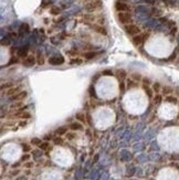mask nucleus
Here are the masks:
<instances>
[{"mask_svg": "<svg viewBox=\"0 0 179 180\" xmlns=\"http://www.w3.org/2000/svg\"><path fill=\"white\" fill-rule=\"evenodd\" d=\"M130 79L133 80V81H135V82L143 81V78H142V75H140L139 73H133V74L130 75Z\"/></svg>", "mask_w": 179, "mask_h": 180, "instance_id": "obj_20", "label": "nucleus"}, {"mask_svg": "<svg viewBox=\"0 0 179 180\" xmlns=\"http://www.w3.org/2000/svg\"><path fill=\"white\" fill-rule=\"evenodd\" d=\"M36 57H33V55H28L26 59H23V65L24 66H27V67H31V66H33V65L36 64Z\"/></svg>", "mask_w": 179, "mask_h": 180, "instance_id": "obj_6", "label": "nucleus"}, {"mask_svg": "<svg viewBox=\"0 0 179 180\" xmlns=\"http://www.w3.org/2000/svg\"><path fill=\"white\" fill-rule=\"evenodd\" d=\"M20 90H21V86H16V87L12 86L11 88H9V90L7 91V95L11 97V96H14V95H16V94L20 93V92H21Z\"/></svg>", "mask_w": 179, "mask_h": 180, "instance_id": "obj_11", "label": "nucleus"}, {"mask_svg": "<svg viewBox=\"0 0 179 180\" xmlns=\"http://www.w3.org/2000/svg\"><path fill=\"white\" fill-rule=\"evenodd\" d=\"M65 135H66V138L70 139V140L74 139V138H76V134H75V133H66Z\"/></svg>", "mask_w": 179, "mask_h": 180, "instance_id": "obj_30", "label": "nucleus"}, {"mask_svg": "<svg viewBox=\"0 0 179 180\" xmlns=\"http://www.w3.org/2000/svg\"><path fill=\"white\" fill-rule=\"evenodd\" d=\"M36 63L39 65H42L44 63V57H43L41 53H39L38 57H36Z\"/></svg>", "mask_w": 179, "mask_h": 180, "instance_id": "obj_25", "label": "nucleus"}, {"mask_svg": "<svg viewBox=\"0 0 179 180\" xmlns=\"http://www.w3.org/2000/svg\"><path fill=\"white\" fill-rule=\"evenodd\" d=\"M31 144L34 145V146H40V145L42 144V142H41L40 138H32L31 139Z\"/></svg>", "mask_w": 179, "mask_h": 180, "instance_id": "obj_28", "label": "nucleus"}, {"mask_svg": "<svg viewBox=\"0 0 179 180\" xmlns=\"http://www.w3.org/2000/svg\"><path fill=\"white\" fill-rule=\"evenodd\" d=\"M102 75H108V76H112V75H113V72H112V70H105V71L102 72Z\"/></svg>", "mask_w": 179, "mask_h": 180, "instance_id": "obj_35", "label": "nucleus"}, {"mask_svg": "<svg viewBox=\"0 0 179 180\" xmlns=\"http://www.w3.org/2000/svg\"><path fill=\"white\" fill-rule=\"evenodd\" d=\"M69 128L71 130H83V126H82V124L81 123H72L69 125Z\"/></svg>", "mask_w": 179, "mask_h": 180, "instance_id": "obj_13", "label": "nucleus"}, {"mask_svg": "<svg viewBox=\"0 0 179 180\" xmlns=\"http://www.w3.org/2000/svg\"><path fill=\"white\" fill-rule=\"evenodd\" d=\"M17 117H19V118H21V119H29L30 117H31V114L29 113V112H19V113H17L16 114Z\"/></svg>", "mask_w": 179, "mask_h": 180, "instance_id": "obj_14", "label": "nucleus"}, {"mask_svg": "<svg viewBox=\"0 0 179 180\" xmlns=\"http://www.w3.org/2000/svg\"><path fill=\"white\" fill-rule=\"evenodd\" d=\"M160 90H161V85H160V83L156 82V83H154V84H153V91H154L156 94H159Z\"/></svg>", "mask_w": 179, "mask_h": 180, "instance_id": "obj_22", "label": "nucleus"}, {"mask_svg": "<svg viewBox=\"0 0 179 180\" xmlns=\"http://www.w3.org/2000/svg\"><path fill=\"white\" fill-rule=\"evenodd\" d=\"M117 20L122 24H130L132 23V16L129 12H118L117 13Z\"/></svg>", "mask_w": 179, "mask_h": 180, "instance_id": "obj_2", "label": "nucleus"}, {"mask_svg": "<svg viewBox=\"0 0 179 180\" xmlns=\"http://www.w3.org/2000/svg\"><path fill=\"white\" fill-rule=\"evenodd\" d=\"M49 63L53 65H59V64H63L64 63V59L63 57H54V58L49 59Z\"/></svg>", "mask_w": 179, "mask_h": 180, "instance_id": "obj_9", "label": "nucleus"}, {"mask_svg": "<svg viewBox=\"0 0 179 180\" xmlns=\"http://www.w3.org/2000/svg\"><path fill=\"white\" fill-rule=\"evenodd\" d=\"M22 149H23L24 152H29V151L31 150V147L28 144H22Z\"/></svg>", "mask_w": 179, "mask_h": 180, "instance_id": "obj_33", "label": "nucleus"}, {"mask_svg": "<svg viewBox=\"0 0 179 180\" xmlns=\"http://www.w3.org/2000/svg\"><path fill=\"white\" fill-rule=\"evenodd\" d=\"M96 55H97V53H96V52H93V51L84 53V58H85V60H92V59H94Z\"/></svg>", "mask_w": 179, "mask_h": 180, "instance_id": "obj_18", "label": "nucleus"}, {"mask_svg": "<svg viewBox=\"0 0 179 180\" xmlns=\"http://www.w3.org/2000/svg\"><path fill=\"white\" fill-rule=\"evenodd\" d=\"M86 123L88 124V125H91L92 126V122H91V117L88 115H86Z\"/></svg>", "mask_w": 179, "mask_h": 180, "instance_id": "obj_38", "label": "nucleus"}, {"mask_svg": "<svg viewBox=\"0 0 179 180\" xmlns=\"http://www.w3.org/2000/svg\"><path fill=\"white\" fill-rule=\"evenodd\" d=\"M124 29L126 31V33L129 34V36H138L139 34V32H140V28L136 26V24H133V23H130V24H126L125 27H124Z\"/></svg>", "mask_w": 179, "mask_h": 180, "instance_id": "obj_3", "label": "nucleus"}, {"mask_svg": "<svg viewBox=\"0 0 179 180\" xmlns=\"http://www.w3.org/2000/svg\"><path fill=\"white\" fill-rule=\"evenodd\" d=\"M53 143L55 145H62L63 144V138H61V136H57L53 138Z\"/></svg>", "mask_w": 179, "mask_h": 180, "instance_id": "obj_26", "label": "nucleus"}, {"mask_svg": "<svg viewBox=\"0 0 179 180\" xmlns=\"http://www.w3.org/2000/svg\"><path fill=\"white\" fill-rule=\"evenodd\" d=\"M68 133V127H59L57 130H55V134L57 136H62Z\"/></svg>", "mask_w": 179, "mask_h": 180, "instance_id": "obj_19", "label": "nucleus"}, {"mask_svg": "<svg viewBox=\"0 0 179 180\" xmlns=\"http://www.w3.org/2000/svg\"><path fill=\"white\" fill-rule=\"evenodd\" d=\"M144 90H145V92H146V94H147V96H148L149 98H151V97H153V93H154V91H153L149 86H144Z\"/></svg>", "mask_w": 179, "mask_h": 180, "instance_id": "obj_24", "label": "nucleus"}, {"mask_svg": "<svg viewBox=\"0 0 179 180\" xmlns=\"http://www.w3.org/2000/svg\"><path fill=\"white\" fill-rule=\"evenodd\" d=\"M29 158H30V156H29V155H24V156H22L21 160H22V161H27Z\"/></svg>", "mask_w": 179, "mask_h": 180, "instance_id": "obj_39", "label": "nucleus"}, {"mask_svg": "<svg viewBox=\"0 0 179 180\" xmlns=\"http://www.w3.org/2000/svg\"><path fill=\"white\" fill-rule=\"evenodd\" d=\"M50 12L52 13V15L57 16V15H59V13L61 12V9H60L59 7H53V8H51Z\"/></svg>", "mask_w": 179, "mask_h": 180, "instance_id": "obj_29", "label": "nucleus"}, {"mask_svg": "<svg viewBox=\"0 0 179 180\" xmlns=\"http://www.w3.org/2000/svg\"><path fill=\"white\" fill-rule=\"evenodd\" d=\"M172 92H174V88L172 86H168V85H165V86L161 88V93L164 94L165 96H169Z\"/></svg>", "mask_w": 179, "mask_h": 180, "instance_id": "obj_15", "label": "nucleus"}, {"mask_svg": "<svg viewBox=\"0 0 179 180\" xmlns=\"http://www.w3.org/2000/svg\"><path fill=\"white\" fill-rule=\"evenodd\" d=\"M27 96H28V93H27L26 91H21L20 93H18V94H16V95H14V96H11V100H12V101L21 102V101H23Z\"/></svg>", "mask_w": 179, "mask_h": 180, "instance_id": "obj_8", "label": "nucleus"}, {"mask_svg": "<svg viewBox=\"0 0 179 180\" xmlns=\"http://www.w3.org/2000/svg\"><path fill=\"white\" fill-rule=\"evenodd\" d=\"M115 76L122 82V81H124V80L126 79L127 73H126L125 70H123V69H118V70H116V72H115Z\"/></svg>", "mask_w": 179, "mask_h": 180, "instance_id": "obj_10", "label": "nucleus"}, {"mask_svg": "<svg viewBox=\"0 0 179 180\" xmlns=\"http://www.w3.org/2000/svg\"><path fill=\"white\" fill-rule=\"evenodd\" d=\"M138 84H137V82L135 81H133V80H127V82H126V86L128 87V88H133V87H136Z\"/></svg>", "mask_w": 179, "mask_h": 180, "instance_id": "obj_23", "label": "nucleus"}, {"mask_svg": "<svg viewBox=\"0 0 179 180\" xmlns=\"http://www.w3.org/2000/svg\"><path fill=\"white\" fill-rule=\"evenodd\" d=\"M39 148H40L41 150H51V149H52L50 144H49L48 142H44V143H42V144L39 146Z\"/></svg>", "mask_w": 179, "mask_h": 180, "instance_id": "obj_21", "label": "nucleus"}, {"mask_svg": "<svg viewBox=\"0 0 179 180\" xmlns=\"http://www.w3.org/2000/svg\"><path fill=\"white\" fill-rule=\"evenodd\" d=\"M1 44H2V45H5V44H6V45H9V44H10V41H9V40H2V41H1Z\"/></svg>", "mask_w": 179, "mask_h": 180, "instance_id": "obj_40", "label": "nucleus"}, {"mask_svg": "<svg viewBox=\"0 0 179 180\" xmlns=\"http://www.w3.org/2000/svg\"><path fill=\"white\" fill-rule=\"evenodd\" d=\"M177 117H178V119H179V113H178V116H177Z\"/></svg>", "mask_w": 179, "mask_h": 180, "instance_id": "obj_44", "label": "nucleus"}, {"mask_svg": "<svg viewBox=\"0 0 179 180\" xmlns=\"http://www.w3.org/2000/svg\"><path fill=\"white\" fill-rule=\"evenodd\" d=\"M5 87H7V88H11L12 87V83H6V84H2L1 85V88L3 90Z\"/></svg>", "mask_w": 179, "mask_h": 180, "instance_id": "obj_36", "label": "nucleus"}, {"mask_svg": "<svg viewBox=\"0 0 179 180\" xmlns=\"http://www.w3.org/2000/svg\"><path fill=\"white\" fill-rule=\"evenodd\" d=\"M118 1H123V2H124V1H125V0H118Z\"/></svg>", "mask_w": 179, "mask_h": 180, "instance_id": "obj_43", "label": "nucleus"}, {"mask_svg": "<svg viewBox=\"0 0 179 180\" xmlns=\"http://www.w3.org/2000/svg\"><path fill=\"white\" fill-rule=\"evenodd\" d=\"M149 36V33H139L138 36H135L133 38V42L134 44H136V45H140V44H143L145 41H146V39Z\"/></svg>", "mask_w": 179, "mask_h": 180, "instance_id": "obj_4", "label": "nucleus"}, {"mask_svg": "<svg viewBox=\"0 0 179 180\" xmlns=\"http://www.w3.org/2000/svg\"><path fill=\"white\" fill-rule=\"evenodd\" d=\"M115 9L117 12H127L129 10V6L123 1H116L115 2Z\"/></svg>", "mask_w": 179, "mask_h": 180, "instance_id": "obj_5", "label": "nucleus"}, {"mask_svg": "<svg viewBox=\"0 0 179 180\" xmlns=\"http://www.w3.org/2000/svg\"><path fill=\"white\" fill-rule=\"evenodd\" d=\"M19 173V170H16V171H12V175H18Z\"/></svg>", "mask_w": 179, "mask_h": 180, "instance_id": "obj_42", "label": "nucleus"}, {"mask_svg": "<svg viewBox=\"0 0 179 180\" xmlns=\"http://www.w3.org/2000/svg\"><path fill=\"white\" fill-rule=\"evenodd\" d=\"M120 91H121V93H124V92H125V88H126V83H125V82H121V83H120Z\"/></svg>", "mask_w": 179, "mask_h": 180, "instance_id": "obj_31", "label": "nucleus"}, {"mask_svg": "<svg viewBox=\"0 0 179 180\" xmlns=\"http://www.w3.org/2000/svg\"><path fill=\"white\" fill-rule=\"evenodd\" d=\"M161 101H163V96L160 94H156V96L154 97V103L155 104H160Z\"/></svg>", "mask_w": 179, "mask_h": 180, "instance_id": "obj_27", "label": "nucleus"}, {"mask_svg": "<svg viewBox=\"0 0 179 180\" xmlns=\"http://www.w3.org/2000/svg\"><path fill=\"white\" fill-rule=\"evenodd\" d=\"M90 95H91V96H95V90H94V87L93 86H91L90 87Z\"/></svg>", "mask_w": 179, "mask_h": 180, "instance_id": "obj_37", "label": "nucleus"}, {"mask_svg": "<svg viewBox=\"0 0 179 180\" xmlns=\"http://www.w3.org/2000/svg\"><path fill=\"white\" fill-rule=\"evenodd\" d=\"M102 8V0H90L85 5V9L87 12H94Z\"/></svg>", "mask_w": 179, "mask_h": 180, "instance_id": "obj_1", "label": "nucleus"}, {"mask_svg": "<svg viewBox=\"0 0 179 180\" xmlns=\"http://www.w3.org/2000/svg\"><path fill=\"white\" fill-rule=\"evenodd\" d=\"M91 28L95 31V32H97V33H100V34H103V36H107V30L105 29L103 26H100V24H92L91 26Z\"/></svg>", "mask_w": 179, "mask_h": 180, "instance_id": "obj_7", "label": "nucleus"}, {"mask_svg": "<svg viewBox=\"0 0 179 180\" xmlns=\"http://www.w3.org/2000/svg\"><path fill=\"white\" fill-rule=\"evenodd\" d=\"M75 118H76V121H80L81 123L86 122V115L84 113H78V114L75 115Z\"/></svg>", "mask_w": 179, "mask_h": 180, "instance_id": "obj_17", "label": "nucleus"}, {"mask_svg": "<svg viewBox=\"0 0 179 180\" xmlns=\"http://www.w3.org/2000/svg\"><path fill=\"white\" fill-rule=\"evenodd\" d=\"M165 101L167 102V103H170V104H177V103H179V101L177 100V97H175V96H172V95L166 96Z\"/></svg>", "mask_w": 179, "mask_h": 180, "instance_id": "obj_16", "label": "nucleus"}, {"mask_svg": "<svg viewBox=\"0 0 179 180\" xmlns=\"http://www.w3.org/2000/svg\"><path fill=\"white\" fill-rule=\"evenodd\" d=\"M21 105H22V103L19 102V103H17V104H14V105H12V107H19V106H21Z\"/></svg>", "mask_w": 179, "mask_h": 180, "instance_id": "obj_41", "label": "nucleus"}, {"mask_svg": "<svg viewBox=\"0 0 179 180\" xmlns=\"http://www.w3.org/2000/svg\"><path fill=\"white\" fill-rule=\"evenodd\" d=\"M18 57L19 58H23L26 59L28 57V48L27 47H23V48H20L18 50Z\"/></svg>", "mask_w": 179, "mask_h": 180, "instance_id": "obj_12", "label": "nucleus"}, {"mask_svg": "<svg viewBox=\"0 0 179 180\" xmlns=\"http://www.w3.org/2000/svg\"><path fill=\"white\" fill-rule=\"evenodd\" d=\"M151 83V81L147 78H143V85L144 86H149Z\"/></svg>", "mask_w": 179, "mask_h": 180, "instance_id": "obj_32", "label": "nucleus"}, {"mask_svg": "<svg viewBox=\"0 0 179 180\" xmlns=\"http://www.w3.org/2000/svg\"><path fill=\"white\" fill-rule=\"evenodd\" d=\"M70 63L71 64H81L82 63V60L81 59H73V60H71Z\"/></svg>", "mask_w": 179, "mask_h": 180, "instance_id": "obj_34", "label": "nucleus"}]
</instances>
